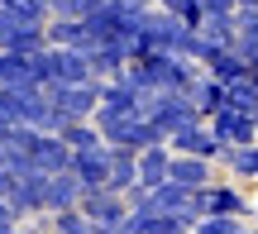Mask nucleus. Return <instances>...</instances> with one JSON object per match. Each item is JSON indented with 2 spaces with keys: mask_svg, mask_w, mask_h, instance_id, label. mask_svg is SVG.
Masks as SVG:
<instances>
[{
  "mask_svg": "<svg viewBox=\"0 0 258 234\" xmlns=\"http://www.w3.org/2000/svg\"><path fill=\"white\" fill-rule=\"evenodd\" d=\"M144 234H191V225H186L182 215H148Z\"/></svg>",
  "mask_w": 258,
  "mask_h": 234,
  "instance_id": "393cba45",
  "label": "nucleus"
},
{
  "mask_svg": "<svg viewBox=\"0 0 258 234\" xmlns=\"http://www.w3.org/2000/svg\"><path fill=\"white\" fill-rule=\"evenodd\" d=\"M253 225H258V210H253Z\"/></svg>",
  "mask_w": 258,
  "mask_h": 234,
  "instance_id": "f704fd0d",
  "label": "nucleus"
},
{
  "mask_svg": "<svg viewBox=\"0 0 258 234\" xmlns=\"http://www.w3.org/2000/svg\"><path fill=\"white\" fill-rule=\"evenodd\" d=\"M77 210H82V215L91 220V225H110V220H124V215H129V201H124V191L91 187V191H82Z\"/></svg>",
  "mask_w": 258,
  "mask_h": 234,
  "instance_id": "39448f33",
  "label": "nucleus"
},
{
  "mask_svg": "<svg viewBox=\"0 0 258 234\" xmlns=\"http://www.w3.org/2000/svg\"><path fill=\"white\" fill-rule=\"evenodd\" d=\"M134 182H139V148L110 143V177H105V187L110 191H129Z\"/></svg>",
  "mask_w": 258,
  "mask_h": 234,
  "instance_id": "dca6fc26",
  "label": "nucleus"
},
{
  "mask_svg": "<svg viewBox=\"0 0 258 234\" xmlns=\"http://www.w3.org/2000/svg\"><path fill=\"white\" fill-rule=\"evenodd\" d=\"M82 82H96L91 57L77 53V48H53V86H82Z\"/></svg>",
  "mask_w": 258,
  "mask_h": 234,
  "instance_id": "9b49d317",
  "label": "nucleus"
},
{
  "mask_svg": "<svg viewBox=\"0 0 258 234\" xmlns=\"http://www.w3.org/2000/svg\"><path fill=\"white\" fill-rule=\"evenodd\" d=\"M0 86H10V91H43L38 76H34V57L0 53Z\"/></svg>",
  "mask_w": 258,
  "mask_h": 234,
  "instance_id": "4468645a",
  "label": "nucleus"
},
{
  "mask_svg": "<svg viewBox=\"0 0 258 234\" xmlns=\"http://www.w3.org/2000/svg\"><path fill=\"white\" fill-rule=\"evenodd\" d=\"M5 201H10V210H15L19 225L34 220V215H43V172H19V177L10 182Z\"/></svg>",
  "mask_w": 258,
  "mask_h": 234,
  "instance_id": "20e7f679",
  "label": "nucleus"
},
{
  "mask_svg": "<svg viewBox=\"0 0 258 234\" xmlns=\"http://www.w3.org/2000/svg\"><path fill=\"white\" fill-rule=\"evenodd\" d=\"M206 124H211V129L220 134V139L230 143V148H234V143H258V124H253V115H249V110H234V105H220V110H215V115H211Z\"/></svg>",
  "mask_w": 258,
  "mask_h": 234,
  "instance_id": "6e6552de",
  "label": "nucleus"
},
{
  "mask_svg": "<svg viewBox=\"0 0 258 234\" xmlns=\"http://www.w3.org/2000/svg\"><path fill=\"white\" fill-rule=\"evenodd\" d=\"M186 96H191V105L201 110V120H211V115H215V110L225 105V86L215 82V76H206V72L196 76V86H191Z\"/></svg>",
  "mask_w": 258,
  "mask_h": 234,
  "instance_id": "a211bd4d",
  "label": "nucleus"
},
{
  "mask_svg": "<svg viewBox=\"0 0 258 234\" xmlns=\"http://www.w3.org/2000/svg\"><path fill=\"white\" fill-rule=\"evenodd\" d=\"M77 201H82V182H77V172H48L43 177V215H57V210H72Z\"/></svg>",
  "mask_w": 258,
  "mask_h": 234,
  "instance_id": "9d476101",
  "label": "nucleus"
},
{
  "mask_svg": "<svg viewBox=\"0 0 258 234\" xmlns=\"http://www.w3.org/2000/svg\"><path fill=\"white\" fill-rule=\"evenodd\" d=\"M225 168L239 182H258V143H234V148L225 153Z\"/></svg>",
  "mask_w": 258,
  "mask_h": 234,
  "instance_id": "412c9836",
  "label": "nucleus"
},
{
  "mask_svg": "<svg viewBox=\"0 0 258 234\" xmlns=\"http://www.w3.org/2000/svg\"><path fill=\"white\" fill-rule=\"evenodd\" d=\"M230 5H234V10H253L258 0H230Z\"/></svg>",
  "mask_w": 258,
  "mask_h": 234,
  "instance_id": "2f4dec72",
  "label": "nucleus"
},
{
  "mask_svg": "<svg viewBox=\"0 0 258 234\" xmlns=\"http://www.w3.org/2000/svg\"><path fill=\"white\" fill-rule=\"evenodd\" d=\"M19 101H24V91L0 86V124H19Z\"/></svg>",
  "mask_w": 258,
  "mask_h": 234,
  "instance_id": "a878e982",
  "label": "nucleus"
},
{
  "mask_svg": "<svg viewBox=\"0 0 258 234\" xmlns=\"http://www.w3.org/2000/svg\"><path fill=\"white\" fill-rule=\"evenodd\" d=\"M0 234H34V229H19V225H0Z\"/></svg>",
  "mask_w": 258,
  "mask_h": 234,
  "instance_id": "7c9ffc66",
  "label": "nucleus"
},
{
  "mask_svg": "<svg viewBox=\"0 0 258 234\" xmlns=\"http://www.w3.org/2000/svg\"><path fill=\"white\" fill-rule=\"evenodd\" d=\"M167 148H172V153H191V158H206V163H225L230 143L201 120V124H182V129H172V134H167Z\"/></svg>",
  "mask_w": 258,
  "mask_h": 234,
  "instance_id": "f257e3e1",
  "label": "nucleus"
},
{
  "mask_svg": "<svg viewBox=\"0 0 258 234\" xmlns=\"http://www.w3.org/2000/svg\"><path fill=\"white\" fill-rule=\"evenodd\" d=\"M48 43H53V48H77V53H91V48H96V38H91V29H86L82 24V19H48Z\"/></svg>",
  "mask_w": 258,
  "mask_h": 234,
  "instance_id": "ddd939ff",
  "label": "nucleus"
},
{
  "mask_svg": "<svg viewBox=\"0 0 258 234\" xmlns=\"http://www.w3.org/2000/svg\"><path fill=\"white\" fill-rule=\"evenodd\" d=\"M167 177L182 182V187H211L215 172L206 158H191V153H172V168H167Z\"/></svg>",
  "mask_w": 258,
  "mask_h": 234,
  "instance_id": "f3484780",
  "label": "nucleus"
},
{
  "mask_svg": "<svg viewBox=\"0 0 258 234\" xmlns=\"http://www.w3.org/2000/svg\"><path fill=\"white\" fill-rule=\"evenodd\" d=\"M48 229H53V234H96V225H91V220H86L82 215V210H57V215H48Z\"/></svg>",
  "mask_w": 258,
  "mask_h": 234,
  "instance_id": "5701e85b",
  "label": "nucleus"
},
{
  "mask_svg": "<svg viewBox=\"0 0 258 234\" xmlns=\"http://www.w3.org/2000/svg\"><path fill=\"white\" fill-rule=\"evenodd\" d=\"M34 76H38V86H53V48L34 53Z\"/></svg>",
  "mask_w": 258,
  "mask_h": 234,
  "instance_id": "bb28decb",
  "label": "nucleus"
},
{
  "mask_svg": "<svg viewBox=\"0 0 258 234\" xmlns=\"http://www.w3.org/2000/svg\"><path fill=\"white\" fill-rule=\"evenodd\" d=\"M206 215H239V220H249L253 206H249V196H244L239 187H230V182H211V187H206Z\"/></svg>",
  "mask_w": 258,
  "mask_h": 234,
  "instance_id": "f8f14e48",
  "label": "nucleus"
},
{
  "mask_svg": "<svg viewBox=\"0 0 258 234\" xmlns=\"http://www.w3.org/2000/svg\"><path fill=\"white\" fill-rule=\"evenodd\" d=\"M48 234H53V229H48Z\"/></svg>",
  "mask_w": 258,
  "mask_h": 234,
  "instance_id": "c9c22d12",
  "label": "nucleus"
},
{
  "mask_svg": "<svg viewBox=\"0 0 258 234\" xmlns=\"http://www.w3.org/2000/svg\"><path fill=\"white\" fill-rule=\"evenodd\" d=\"M29 168L34 172H67L72 168V148L62 143V134H38L34 143H29Z\"/></svg>",
  "mask_w": 258,
  "mask_h": 234,
  "instance_id": "1a4fd4ad",
  "label": "nucleus"
},
{
  "mask_svg": "<svg viewBox=\"0 0 258 234\" xmlns=\"http://www.w3.org/2000/svg\"><path fill=\"white\" fill-rule=\"evenodd\" d=\"M72 172L82 182V191L105 187L110 177V143H91V148H72Z\"/></svg>",
  "mask_w": 258,
  "mask_h": 234,
  "instance_id": "0eeeda50",
  "label": "nucleus"
},
{
  "mask_svg": "<svg viewBox=\"0 0 258 234\" xmlns=\"http://www.w3.org/2000/svg\"><path fill=\"white\" fill-rule=\"evenodd\" d=\"M96 234H134V229H129L124 220H110V225H96Z\"/></svg>",
  "mask_w": 258,
  "mask_h": 234,
  "instance_id": "c85d7f7f",
  "label": "nucleus"
},
{
  "mask_svg": "<svg viewBox=\"0 0 258 234\" xmlns=\"http://www.w3.org/2000/svg\"><path fill=\"white\" fill-rule=\"evenodd\" d=\"M48 48V29L43 24H19V19H5L0 15V53H43Z\"/></svg>",
  "mask_w": 258,
  "mask_h": 234,
  "instance_id": "423d86ee",
  "label": "nucleus"
},
{
  "mask_svg": "<svg viewBox=\"0 0 258 234\" xmlns=\"http://www.w3.org/2000/svg\"><path fill=\"white\" fill-rule=\"evenodd\" d=\"M249 72V62H244L234 48H225V53H215L211 62H206V76H215L220 86H230V82H239V76Z\"/></svg>",
  "mask_w": 258,
  "mask_h": 234,
  "instance_id": "aec40b11",
  "label": "nucleus"
},
{
  "mask_svg": "<svg viewBox=\"0 0 258 234\" xmlns=\"http://www.w3.org/2000/svg\"><path fill=\"white\" fill-rule=\"evenodd\" d=\"M0 225H19V220H15V210H10V201H5V196H0Z\"/></svg>",
  "mask_w": 258,
  "mask_h": 234,
  "instance_id": "c756f323",
  "label": "nucleus"
},
{
  "mask_svg": "<svg viewBox=\"0 0 258 234\" xmlns=\"http://www.w3.org/2000/svg\"><path fill=\"white\" fill-rule=\"evenodd\" d=\"M0 15L19 19V24H48L53 10H48V0H0Z\"/></svg>",
  "mask_w": 258,
  "mask_h": 234,
  "instance_id": "6ab92c4d",
  "label": "nucleus"
},
{
  "mask_svg": "<svg viewBox=\"0 0 258 234\" xmlns=\"http://www.w3.org/2000/svg\"><path fill=\"white\" fill-rule=\"evenodd\" d=\"M201 15H234L230 0H201Z\"/></svg>",
  "mask_w": 258,
  "mask_h": 234,
  "instance_id": "cd10ccee",
  "label": "nucleus"
},
{
  "mask_svg": "<svg viewBox=\"0 0 258 234\" xmlns=\"http://www.w3.org/2000/svg\"><path fill=\"white\" fill-rule=\"evenodd\" d=\"M43 96L62 110V120H91L101 105V82H82V86H43Z\"/></svg>",
  "mask_w": 258,
  "mask_h": 234,
  "instance_id": "f03ea898",
  "label": "nucleus"
},
{
  "mask_svg": "<svg viewBox=\"0 0 258 234\" xmlns=\"http://www.w3.org/2000/svg\"><path fill=\"white\" fill-rule=\"evenodd\" d=\"M167 168H172V148H167V143H148V148H139V182H134V187L153 191L158 182H167Z\"/></svg>",
  "mask_w": 258,
  "mask_h": 234,
  "instance_id": "2eb2a0df",
  "label": "nucleus"
},
{
  "mask_svg": "<svg viewBox=\"0 0 258 234\" xmlns=\"http://www.w3.org/2000/svg\"><path fill=\"white\" fill-rule=\"evenodd\" d=\"M57 134H62L67 148H91V143H105V139H101V129H96V120H67Z\"/></svg>",
  "mask_w": 258,
  "mask_h": 234,
  "instance_id": "4be33fe9",
  "label": "nucleus"
},
{
  "mask_svg": "<svg viewBox=\"0 0 258 234\" xmlns=\"http://www.w3.org/2000/svg\"><path fill=\"white\" fill-rule=\"evenodd\" d=\"M253 124H258V105H253Z\"/></svg>",
  "mask_w": 258,
  "mask_h": 234,
  "instance_id": "72a5a7b5",
  "label": "nucleus"
},
{
  "mask_svg": "<svg viewBox=\"0 0 258 234\" xmlns=\"http://www.w3.org/2000/svg\"><path fill=\"white\" fill-rule=\"evenodd\" d=\"M158 5H163L167 10V15H177V19H182V24H201V0H158Z\"/></svg>",
  "mask_w": 258,
  "mask_h": 234,
  "instance_id": "b1692460",
  "label": "nucleus"
},
{
  "mask_svg": "<svg viewBox=\"0 0 258 234\" xmlns=\"http://www.w3.org/2000/svg\"><path fill=\"white\" fill-rule=\"evenodd\" d=\"M225 48H234V15H201V24H196V53L191 62H211L215 53H225Z\"/></svg>",
  "mask_w": 258,
  "mask_h": 234,
  "instance_id": "7ed1b4c3",
  "label": "nucleus"
},
{
  "mask_svg": "<svg viewBox=\"0 0 258 234\" xmlns=\"http://www.w3.org/2000/svg\"><path fill=\"white\" fill-rule=\"evenodd\" d=\"M139 5H158V0H139Z\"/></svg>",
  "mask_w": 258,
  "mask_h": 234,
  "instance_id": "473e14b6",
  "label": "nucleus"
}]
</instances>
